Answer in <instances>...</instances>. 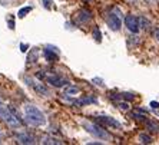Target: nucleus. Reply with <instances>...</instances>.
Instances as JSON below:
<instances>
[{
  "label": "nucleus",
  "instance_id": "9d476101",
  "mask_svg": "<svg viewBox=\"0 0 159 145\" xmlns=\"http://www.w3.org/2000/svg\"><path fill=\"white\" fill-rule=\"evenodd\" d=\"M16 139H17L19 144H36V138L33 137L32 134H29V132H20V134L16 135Z\"/></svg>",
  "mask_w": 159,
  "mask_h": 145
},
{
  "label": "nucleus",
  "instance_id": "bb28decb",
  "mask_svg": "<svg viewBox=\"0 0 159 145\" xmlns=\"http://www.w3.org/2000/svg\"><path fill=\"white\" fill-rule=\"evenodd\" d=\"M22 50H23V52H26V50H27V46L26 45H22Z\"/></svg>",
  "mask_w": 159,
  "mask_h": 145
},
{
  "label": "nucleus",
  "instance_id": "dca6fc26",
  "mask_svg": "<svg viewBox=\"0 0 159 145\" xmlns=\"http://www.w3.org/2000/svg\"><path fill=\"white\" fill-rule=\"evenodd\" d=\"M139 141H141L142 144H152V138L149 137L148 134H141L139 135Z\"/></svg>",
  "mask_w": 159,
  "mask_h": 145
},
{
  "label": "nucleus",
  "instance_id": "f03ea898",
  "mask_svg": "<svg viewBox=\"0 0 159 145\" xmlns=\"http://www.w3.org/2000/svg\"><path fill=\"white\" fill-rule=\"evenodd\" d=\"M0 118L3 119L10 128H19L22 125L20 118L15 114V111H11V109L9 108L7 105L0 104Z\"/></svg>",
  "mask_w": 159,
  "mask_h": 145
},
{
  "label": "nucleus",
  "instance_id": "1a4fd4ad",
  "mask_svg": "<svg viewBox=\"0 0 159 145\" xmlns=\"http://www.w3.org/2000/svg\"><path fill=\"white\" fill-rule=\"evenodd\" d=\"M125 25L126 27L132 32V33H138L139 29H141V25H139V19L135 17L133 15H128L125 17Z\"/></svg>",
  "mask_w": 159,
  "mask_h": 145
},
{
  "label": "nucleus",
  "instance_id": "20e7f679",
  "mask_svg": "<svg viewBox=\"0 0 159 145\" xmlns=\"http://www.w3.org/2000/svg\"><path fill=\"white\" fill-rule=\"evenodd\" d=\"M106 23L107 26L111 27L112 30H119L120 26H122V22H120V16H119V9H112L109 13H107V17H106Z\"/></svg>",
  "mask_w": 159,
  "mask_h": 145
},
{
  "label": "nucleus",
  "instance_id": "4468645a",
  "mask_svg": "<svg viewBox=\"0 0 159 145\" xmlns=\"http://www.w3.org/2000/svg\"><path fill=\"white\" fill-rule=\"evenodd\" d=\"M37 58H39V49H32L29 53V58H27V60H29V63H34L37 60Z\"/></svg>",
  "mask_w": 159,
  "mask_h": 145
},
{
  "label": "nucleus",
  "instance_id": "423d86ee",
  "mask_svg": "<svg viewBox=\"0 0 159 145\" xmlns=\"http://www.w3.org/2000/svg\"><path fill=\"white\" fill-rule=\"evenodd\" d=\"M46 82H48V83H50L52 86H55V88H62V86L69 85L67 79H65L63 76H60V75H56V73L48 75V76H46Z\"/></svg>",
  "mask_w": 159,
  "mask_h": 145
},
{
  "label": "nucleus",
  "instance_id": "412c9836",
  "mask_svg": "<svg viewBox=\"0 0 159 145\" xmlns=\"http://www.w3.org/2000/svg\"><path fill=\"white\" fill-rule=\"evenodd\" d=\"M118 106H119L120 109H122V111H128V109H129V105L126 104V102H119Z\"/></svg>",
  "mask_w": 159,
  "mask_h": 145
},
{
  "label": "nucleus",
  "instance_id": "0eeeda50",
  "mask_svg": "<svg viewBox=\"0 0 159 145\" xmlns=\"http://www.w3.org/2000/svg\"><path fill=\"white\" fill-rule=\"evenodd\" d=\"M43 56L48 62H57L59 60V49L55 46H46L43 49Z\"/></svg>",
  "mask_w": 159,
  "mask_h": 145
},
{
  "label": "nucleus",
  "instance_id": "b1692460",
  "mask_svg": "<svg viewBox=\"0 0 159 145\" xmlns=\"http://www.w3.org/2000/svg\"><path fill=\"white\" fill-rule=\"evenodd\" d=\"M9 27H10V29H15V22H13V19H9Z\"/></svg>",
  "mask_w": 159,
  "mask_h": 145
},
{
  "label": "nucleus",
  "instance_id": "f8f14e48",
  "mask_svg": "<svg viewBox=\"0 0 159 145\" xmlns=\"http://www.w3.org/2000/svg\"><path fill=\"white\" fill-rule=\"evenodd\" d=\"M96 102H98L96 98H93V96H85V98H80V99L75 101L73 105H75V106H83V105H88V104H96Z\"/></svg>",
  "mask_w": 159,
  "mask_h": 145
},
{
  "label": "nucleus",
  "instance_id": "2eb2a0df",
  "mask_svg": "<svg viewBox=\"0 0 159 145\" xmlns=\"http://www.w3.org/2000/svg\"><path fill=\"white\" fill-rule=\"evenodd\" d=\"M146 127L151 131H153V132H158L159 131V124H156L155 121H146Z\"/></svg>",
  "mask_w": 159,
  "mask_h": 145
},
{
  "label": "nucleus",
  "instance_id": "ddd939ff",
  "mask_svg": "<svg viewBox=\"0 0 159 145\" xmlns=\"http://www.w3.org/2000/svg\"><path fill=\"white\" fill-rule=\"evenodd\" d=\"M79 92H80V89H79L78 86H75V85L63 86V95H67V96H75V95H78Z\"/></svg>",
  "mask_w": 159,
  "mask_h": 145
},
{
  "label": "nucleus",
  "instance_id": "5701e85b",
  "mask_svg": "<svg viewBox=\"0 0 159 145\" xmlns=\"http://www.w3.org/2000/svg\"><path fill=\"white\" fill-rule=\"evenodd\" d=\"M151 106H152V108H153V109H158V108H159V104H158V102H155V101H153V102H151Z\"/></svg>",
  "mask_w": 159,
  "mask_h": 145
},
{
  "label": "nucleus",
  "instance_id": "4be33fe9",
  "mask_svg": "<svg viewBox=\"0 0 159 145\" xmlns=\"http://www.w3.org/2000/svg\"><path fill=\"white\" fill-rule=\"evenodd\" d=\"M43 2V6L46 9H52V0H42Z\"/></svg>",
  "mask_w": 159,
  "mask_h": 145
},
{
  "label": "nucleus",
  "instance_id": "9b49d317",
  "mask_svg": "<svg viewBox=\"0 0 159 145\" xmlns=\"http://www.w3.org/2000/svg\"><path fill=\"white\" fill-rule=\"evenodd\" d=\"M92 19V13L86 9H82V10L78 12V15H76V20L79 23H88L89 20Z\"/></svg>",
  "mask_w": 159,
  "mask_h": 145
},
{
  "label": "nucleus",
  "instance_id": "aec40b11",
  "mask_svg": "<svg viewBox=\"0 0 159 145\" xmlns=\"http://www.w3.org/2000/svg\"><path fill=\"white\" fill-rule=\"evenodd\" d=\"M100 36H102V35H100L99 29H98V27H95V29H93V37L96 39V42H100Z\"/></svg>",
  "mask_w": 159,
  "mask_h": 145
},
{
  "label": "nucleus",
  "instance_id": "a211bd4d",
  "mask_svg": "<svg viewBox=\"0 0 159 145\" xmlns=\"http://www.w3.org/2000/svg\"><path fill=\"white\" fill-rule=\"evenodd\" d=\"M32 9H33V7H32V6H27V7H23V9H20V10H19V13H17V16H19V17H20V19H22V17H25V16H26V13H29V12L32 10Z\"/></svg>",
  "mask_w": 159,
  "mask_h": 145
},
{
  "label": "nucleus",
  "instance_id": "7ed1b4c3",
  "mask_svg": "<svg viewBox=\"0 0 159 145\" xmlns=\"http://www.w3.org/2000/svg\"><path fill=\"white\" fill-rule=\"evenodd\" d=\"M83 127H85V129L88 131L90 135H93V137L99 138V139H103V141H109V139H112V135L107 132L106 129H103V125L100 127V124L98 125L96 124H92V122H85L83 124Z\"/></svg>",
  "mask_w": 159,
  "mask_h": 145
},
{
  "label": "nucleus",
  "instance_id": "6ab92c4d",
  "mask_svg": "<svg viewBox=\"0 0 159 145\" xmlns=\"http://www.w3.org/2000/svg\"><path fill=\"white\" fill-rule=\"evenodd\" d=\"M139 25L142 29H149V22L145 17H139Z\"/></svg>",
  "mask_w": 159,
  "mask_h": 145
},
{
  "label": "nucleus",
  "instance_id": "a878e982",
  "mask_svg": "<svg viewBox=\"0 0 159 145\" xmlns=\"http://www.w3.org/2000/svg\"><path fill=\"white\" fill-rule=\"evenodd\" d=\"M93 82H96V85H103V83H102V79H93Z\"/></svg>",
  "mask_w": 159,
  "mask_h": 145
},
{
  "label": "nucleus",
  "instance_id": "39448f33",
  "mask_svg": "<svg viewBox=\"0 0 159 145\" xmlns=\"http://www.w3.org/2000/svg\"><path fill=\"white\" fill-rule=\"evenodd\" d=\"M26 82H27V85L32 86L39 95H43V96H49L50 95V89L44 83H42L40 81H33V79L26 78Z\"/></svg>",
  "mask_w": 159,
  "mask_h": 145
},
{
  "label": "nucleus",
  "instance_id": "f257e3e1",
  "mask_svg": "<svg viewBox=\"0 0 159 145\" xmlns=\"http://www.w3.org/2000/svg\"><path fill=\"white\" fill-rule=\"evenodd\" d=\"M25 115H26V122L32 127H42L46 124L44 114L33 105H27L25 108Z\"/></svg>",
  "mask_w": 159,
  "mask_h": 145
},
{
  "label": "nucleus",
  "instance_id": "f3484780",
  "mask_svg": "<svg viewBox=\"0 0 159 145\" xmlns=\"http://www.w3.org/2000/svg\"><path fill=\"white\" fill-rule=\"evenodd\" d=\"M42 142H43V144H63L62 141L56 139V138H50V137L43 138V139H42Z\"/></svg>",
  "mask_w": 159,
  "mask_h": 145
},
{
  "label": "nucleus",
  "instance_id": "393cba45",
  "mask_svg": "<svg viewBox=\"0 0 159 145\" xmlns=\"http://www.w3.org/2000/svg\"><path fill=\"white\" fill-rule=\"evenodd\" d=\"M153 36H155L156 40L159 42V29H155V32H153Z\"/></svg>",
  "mask_w": 159,
  "mask_h": 145
},
{
  "label": "nucleus",
  "instance_id": "6e6552de",
  "mask_svg": "<svg viewBox=\"0 0 159 145\" xmlns=\"http://www.w3.org/2000/svg\"><path fill=\"white\" fill-rule=\"evenodd\" d=\"M95 121H96L98 124H100V125H103V127L122 128L120 122H119V121H116L115 118H111V116H96V118H95Z\"/></svg>",
  "mask_w": 159,
  "mask_h": 145
}]
</instances>
